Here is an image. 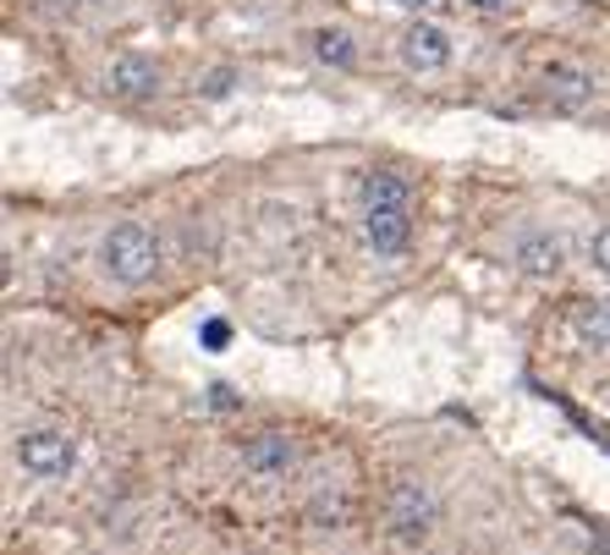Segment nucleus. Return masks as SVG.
I'll return each instance as SVG.
<instances>
[{
    "mask_svg": "<svg viewBox=\"0 0 610 555\" xmlns=\"http://www.w3.org/2000/svg\"><path fill=\"white\" fill-rule=\"evenodd\" d=\"M544 94H550L561 111H572V105H583V100L594 94V83H588V72H577V67H550V72H544Z\"/></svg>",
    "mask_w": 610,
    "mask_h": 555,
    "instance_id": "nucleus-10",
    "label": "nucleus"
},
{
    "mask_svg": "<svg viewBox=\"0 0 610 555\" xmlns=\"http://www.w3.org/2000/svg\"><path fill=\"white\" fill-rule=\"evenodd\" d=\"M18 462L39 478H67L78 462V440L67 429H29V434H18Z\"/></svg>",
    "mask_w": 610,
    "mask_h": 555,
    "instance_id": "nucleus-3",
    "label": "nucleus"
},
{
    "mask_svg": "<svg viewBox=\"0 0 610 555\" xmlns=\"http://www.w3.org/2000/svg\"><path fill=\"white\" fill-rule=\"evenodd\" d=\"M588 253H594V264H599V270L610 275V226H605V231L594 237V248H588Z\"/></svg>",
    "mask_w": 610,
    "mask_h": 555,
    "instance_id": "nucleus-12",
    "label": "nucleus"
},
{
    "mask_svg": "<svg viewBox=\"0 0 610 555\" xmlns=\"http://www.w3.org/2000/svg\"><path fill=\"white\" fill-rule=\"evenodd\" d=\"M402 12H429V7H440V0H396Z\"/></svg>",
    "mask_w": 610,
    "mask_h": 555,
    "instance_id": "nucleus-15",
    "label": "nucleus"
},
{
    "mask_svg": "<svg viewBox=\"0 0 610 555\" xmlns=\"http://www.w3.org/2000/svg\"><path fill=\"white\" fill-rule=\"evenodd\" d=\"M473 7H478V12H506L511 0H473Z\"/></svg>",
    "mask_w": 610,
    "mask_h": 555,
    "instance_id": "nucleus-16",
    "label": "nucleus"
},
{
    "mask_svg": "<svg viewBox=\"0 0 610 555\" xmlns=\"http://www.w3.org/2000/svg\"><path fill=\"white\" fill-rule=\"evenodd\" d=\"M204 347H226V325H221V319L204 325Z\"/></svg>",
    "mask_w": 610,
    "mask_h": 555,
    "instance_id": "nucleus-14",
    "label": "nucleus"
},
{
    "mask_svg": "<svg viewBox=\"0 0 610 555\" xmlns=\"http://www.w3.org/2000/svg\"><path fill=\"white\" fill-rule=\"evenodd\" d=\"M561 259H566V248H561V237H550V231H533V237L517 242V264H522L528 275H555Z\"/></svg>",
    "mask_w": 610,
    "mask_h": 555,
    "instance_id": "nucleus-8",
    "label": "nucleus"
},
{
    "mask_svg": "<svg viewBox=\"0 0 610 555\" xmlns=\"http://www.w3.org/2000/svg\"><path fill=\"white\" fill-rule=\"evenodd\" d=\"M402 61L413 72H445L451 67V34L434 23H407L402 29Z\"/></svg>",
    "mask_w": 610,
    "mask_h": 555,
    "instance_id": "nucleus-5",
    "label": "nucleus"
},
{
    "mask_svg": "<svg viewBox=\"0 0 610 555\" xmlns=\"http://www.w3.org/2000/svg\"><path fill=\"white\" fill-rule=\"evenodd\" d=\"M572 330H577L583 347L610 352V303H577L572 308Z\"/></svg>",
    "mask_w": 610,
    "mask_h": 555,
    "instance_id": "nucleus-9",
    "label": "nucleus"
},
{
    "mask_svg": "<svg viewBox=\"0 0 610 555\" xmlns=\"http://www.w3.org/2000/svg\"><path fill=\"white\" fill-rule=\"evenodd\" d=\"M100 270L122 286H144L160 270V237L144 220H122L111 226V237L100 242Z\"/></svg>",
    "mask_w": 610,
    "mask_h": 555,
    "instance_id": "nucleus-2",
    "label": "nucleus"
},
{
    "mask_svg": "<svg viewBox=\"0 0 610 555\" xmlns=\"http://www.w3.org/2000/svg\"><path fill=\"white\" fill-rule=\"evenodd\" d=\"M105 89H111V94H122V100H149V94L160 89V67H155L149 56L127 50V56H116V61H111Z\"/></svg>",
    "mask_w": 610,
    "mask_h": 555,
    "instance_id": "nucleus-7",
    "label": "nucleus"
},
{
    "mask_svg": "<svg viewBox=\"0 0 610 555\" xmlns=\"http://www.w3.org/2000/svg\"><path fill=\"white\" fill-rule=\"evenodd\" d=\"M314 50H319V61H330V67H352V61H358V45H352L347 29H319V34H314Z\"/></svg>",
    "mask_w": 610,
    "mask_h": 555,
    "instance_id": "nucleus-11",
    "label": "nucleus"
},
{
    "mask_svg": "<svg viewBox=\"0 0 610 555\" xmlns=\"http://www.w3.org/2000/svg\"><path fill=\"white\" fill-rule=\"evenodd\" d=\"M391 528H396V539H407V544L429 539V528H434V495H429L418 478H402V484L391 489Z\"/></svg>",
    "mask_w": 610,
    "mask_h": 555,
    "instance_id": "nucleus-4",
    "label": "nucleus"
},
{
    "mask_svg": "<svg viewBox=\"0 0 610 555\" xmlns=\"http://www.w3.org/2000/svg\"><path fill=\"white\" fill-rule=\"evenodd\" d=\"M78 7H100V0H78Z\"/></svg>",
    "mask_w": 610,
    "mask_h": 555,
    "instance_id": "nucleus-17",
    "label": "nucleus"
},
{
    "mask_svg": "<svg viewBox=\"0 0 610 555\" xmlns=\"http://www.w3.org/2000/svg\"><path fill=\"white\" fill-rule=\"evenodd\" d=\"M292 462H297V445H292V434H281V429H264V434H253V440L242 445V467L259 473V478H286Z\"/></svg>",
    "mask_w": 610,
    "mask_h": 555,
    "instance_id": "nucleus-6",
    "label": "nucleus"
},
{
    "mask_svg": "<svg viewBox=\"0 0 610 555\" xmlns=\"http://www.w3.org/2000/svg\"><path fill=\"white\" fill-rule=\"evenodd\" d=\"M363 237L380 259L407 253L413 242V188L396 171H369L363 182Z\"/></svg>",
    "mask_w": 610,
    "mask_h": 555,
    "instance_id": "nucleus-1",
    "label": "nucleus"
},
{
    "mask_svg": "<svg viewBox=\"0 0 610 555\" xmlns=\"http://www.w3.org/2000/svg\"><path fill=\"white\" fill-rule=\"evenodd\" d=\"M231 83H237L231 72H215V78L204 83V94H210V100H226V94H231Z\"/></svg>",
    "mask_w": 610,
    "mask_h": 555,
    "instance_id": "nucleus-13",
    "label": "nucleus"
}]
</instances>
